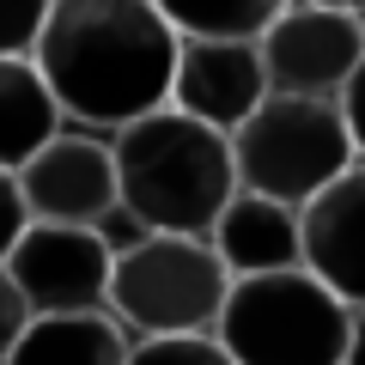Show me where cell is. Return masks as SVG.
Wrapping results in <instances>:
<instances>
[{
	"instance_id": "18",
	"label": "cell",
	"mask_w": 365,
	"mask_h": 365,
	"mask_svg": "<svg viewBox=\"0 0 365 365\" xmlns=\"http://www.w3.org/2000/svg\"><path fill=\"white\" fill-rule=\"evenodd\" d=\"M19 232H25V207H19V189H13V177L0 170V262H6V250L19 244Z\"/></svg>"
},
{
	"instance_id": "14",
	"label": "cell",
	"mask_w": 365,
	"mask_h": 365,
	"mask_svg": "<svg viewBox=\"0 0 365 365\" xmlns=\"http://www.w3.org/2000/svg\"><path fill=\"white\" fill-rule=\"evenodd\" d=\"M280 0H225V6H158L177 43H262Z\"/></svg>"
},
{
	"instance_id": "3",
	"label": "cell",
	"mask_w": 365,
	"mask_h": 365,
	"mask_svg": "<svg viewBox=\"0 0 365 365\" xmlns=\"http://www.w3.org/2000/svg\"><path fill=\"white\" fill-rule=\"evenodd\" d=\"M232 182L244 195L280 201L299 213L311 195H323L335 177L359 170V122H353V91L341 104L323 98H262L232 134Z\"/></svg>"
},
{
	"instance_id": "1",
	"label": "cell",
	"mask_w": 365,
	"mask_h": 365,
	"mask_svg": "<svg viewBox=\"0 0 365 365\" xmlns=\"http://www.w3.org/2000/svg\"><path fill=\"white\" fill-rule=\"evenodd\" d=\"M177 37L146 0H49L31 67L49 91L61 128L122 134L165 110Z\"/></svg>"
},
{
	"instance_id": "9",
	"label": "cell",
	"mask_w": 365,
	"mask_h": 365,
	"mask_svg": "<svg viewBox=\"0 0 365 365\" xmlns=\"http://www.w3.org/2000/svg\"><path fill=\"white\" fill-rule=\"evenodd\" d=\"M262 98H268V79H262L256 43H177L165 110L213 134H232Z\"/></svg>"
},
{
	"instance_id": "17",
	"label": "cell",
	"mask_w": 365,
	"mask_h": 365,
	"mask_svg": "<svg viewBox=\"0 0 365 365\" xmlns=\"http://www.w3.org/2000/svg\"><path fill=\"white\" fill-rule=\"evenodd\" d=\"M25 323H31V311H25V299H19V287L6 280V268H0V359L13 353V341L25 335Z\"/></svg>"
},
{
	"instance_id": "13",
	"label": "cell",
	"mask_w": 365,
	"mask_h": 365,
	"mask_svg": "<svg viewBox=\"0 0 365 365\" xmlns=\"http://www.w3.org/2000/svg\"><path fill=\"white\" fill-rule=\"evenodd\" d=\"M61 134L49 91H43L31 61H0V170L13 177L37 146H49Z\"/></svg>"
},
{
	"instance_id": "11",
	"label": "cell",
	"mask_w": 365,
	"mask_h": 365,
	"mask_svg": "<svg viewBox=\"0 0 365 365\" xmlns=\"http://www.w3.org/2000/svg\"><path fill=\"white\" fill-rule=\"evenodd\" d=\"M207 250L232 280H256V274H292L299 268V213L280 201H262L237 189L220 207L207 232Z\"/></svg>"
},
{
	"instance_id": "16",
	"label": "cell",
	"mask_w": 365,
	"mask_h": 365,
	"mask_svg": "<svg viewBox=\"0 0 365 365\" xmlns=\"http://www.w3.org/2000/svg\"><path fill=\"white\" fill-rule=\"evenodd\" d=\"M49 0H0V61H31Z\"/></svg>"
},
{
	"instance_id": "6",
	"label": "cell",
	"mask_w": 365,
	"mask_h": 365,
	"mask_svg": "<svg viewBox=\"0 0 365 365\" xmlns=\"http://www.w3.org/2000/svg\"><path fill=\"white\" fill-rule=\"evenodd\" d=\"M256 61L274 98L341 104L365 67V13L353 0H287L274 6Z\"/></svg>"
},
{
	"instance_id": "15",
	"label": "cell",
	"mask_w": 365,
	"mask_h": 365,
	"mask_svg": "<svg viewBox=\"0 0 365 365\" xmlns=\"http://www.w3.org/2000/svg\"><path fill=\"white\" fill-rule=\"evenodd\" d=\"M128 365H232L213 335H170V341H128Z\"/></svg>"
},
{
	"instance_id": "2",
	"label": "cell",
	"mask_w": 365,
	"mask_h": 365,
	"mask_svg": "<svg viewBox=\"0 0 365 365\" xmlns=\"http://www.w3.org/2000/svg\"><path fill=\"white\" fill-rule=\"evenodd\" d=\"M110 170H116V207L146 237H207L220 207L237 195L225 134L153 110L110 134Z\"/></svg>"
},
{
	"instance_id": "12",
	"label": "cell",
	"mask_w": 365,
	"mask_h": 365,
	"mask_svg": "<svg viewBox=\"0 0 365 365\" xmlns=\"http://www.w3.org/2000/svg\"><path fill=\"white\" fill-rule=\"evenodd\" d=\"M0 365H128V335L104 311L91 317H31Z\"/></svg>"
},
{
	"instance_id": "10",
	"label": "cell",
	"mask_w": 365,
	"mask_h": 365,
	"mask_svg": "<svg viewBox=\"0 0 365 365\" xmlns=\"http://www.w3.org/2000/svg\"><path fill=\"white\" fill-rule=\"evenodd\" d=\"M299 274L365 311V165L299 207Z\"/></svg>"
},
{
	"instance_id": "4",
	"label": "cell",
	"mask_w": 365,
	"mask_h": 365,
	"mask_svg": "<svg viewBox=\"0 0 365 365\" xmlns=\"http://www.w3.org/2000/svg\"><path fill=\"white\" fill-rule=\"evenodd\" d=\"M359 323V304H341L311 274H256L225 287L213 347L232 365H353Z\"/></svg>"
},
{
	"instance_id": "8",
	"label": "cell",
	"mask_w": 365,
	"mask_h": 365,
	"mask_svg": "<svg viewBox=\"0 0 365 365\" xmlns=\"http://www.w3.org/2000/svg\"><path fill=\"white\" fill-rule=\"evenodd\" d=\"M0 268H6V280L19 287V299H25L31 317H91V311H104L110 250L91 232L25 225Z\"/></svg>"
},
{
	"instance_id": "5",
	"label": "cell",
	"mask_w": 365,
	"mask_h": 365,
	"mask_svg": "<svg viewBox=\"0 0 365 365\" xmlns=\"http://www.w3.org/2000/svg\"><path fill=\"white\" fill-rule=\"evenodd\" d=\"M232 274L207 250V237H140L134 250L110 256L104 317L128 341L213 335Z\"/></svg>"
},
{
	"instance_id": "7",
	"label": "cell",
	"mask_w": 365,
	"mask_h": 365,
	"mask_svg": "<svg viewBox=\"0 0 365 365\" xmlns=\"http://www.w3.org/2000/svg\"><path fill=\"white\" fill-rule=\"evenodd\" d=\"M25 225H67V232H91L116 207V170H110V140L104 134L61 128L49 146L13 170Z\"/></svg>"
}]
</instances>
